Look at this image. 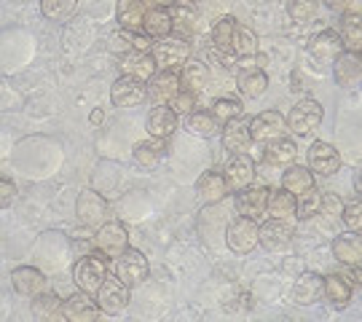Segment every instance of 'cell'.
Wrapping results in <instances>:
<instances>
[{"instance_id": "ba28073f", "label": "cell", "mask_w": 362, "mask_h": 322, "mask_svg": "<svg viewBox=\"0 0 362 322\" xmlns=\"http://www.w3.org/2000/svg\"><path fill=\"white\" fill-rule=\"evenodd\" d=\"M110 100L116 108H137L148 100V84L132 76L116 78V84L110 86Z\"/></svg>"}, {"instance_id": "f1b7e54d", "label": "cell", "mask_w": 362, "mask_h": 322, "mask_svg": "<svg viewBox=\"0 0 362 322\" xmlns=\"http://www.w3.org/2000/svg\"><path fill=\"white\" fill-rule=\"evenodd\" d=\"M132 156H134V161H137L140 167H148V169L158 167V164L164 161V156H167V140L151 137V140L134 145V154Z\"/></svg>"}, {"instance_id": "f6af8a7d", "label": "cell", "mask_w": 362, "mask_h": 322, "mask_svg": "<svg viewBox=\"0 0 362 322\" xmlns=\"http://www.w3.org/2000/svg\"><path fill=\"white\" fill-rule=\"evenodd\" d=\"M341 220L346 223V229L349 231H360L362 229V205L360 202H351L341 209Z\"/></svg>"}, {"instance_id": "d4e9b609", "label": "cell", "mask_w": 362, "mask_h": 322, "mask_svg": "<svg viewBox=\"0 0 362 322\" xmlns=\"http://www.w3.org/2000/svg\"><path fill=\"white\" fill-rule=\"evenodd\" d=\"M333 255L346 263V266H360L362 263V236L360 231L341 234L333 239Z\"/></svg>"}, {"instance_id": "7dc6e473", "label": "cell", "mask_w": 362, "mask_h": 322, "mask_svg": "<svg viewBox=\"0 0 362 322\" xmlns=\"http://www.w3.org/2000/svg\"><path fill=\"white\" fill-rule=\"evenodd\" d=\"M110 52L118 54V57L134 52V40H132L129 30H121V33H116V35H110Z\"/></svg>"}, {"instance_id": "6da1fadb", "label": "cell", "mask_w": 362, "mask_h": 322, "mask_svg": "<svg viewBox=\"0 0 362 322\" xmlns=\"http://www.w3.org/2000/svg\"><path fill=\"white\" fill-rule=\"evenodd\" d=\"M105 258H107L105 253H89V255L78 258L76 266H73V280H76L78 290L97 296V290L107 280V260Z\"/></svg>"}, {"instance_id": "4fadbf2b", "label": "cell", "mask_w": 362, "mask_h": 322, "mask_svg": "<svg viewBox=\"0 0 362 322\" xmlns=\"http://www.w3.org/2000/svg\"><path fill=\"white\" fill-rule=\"evenodd\" d=\"M180 91V76L175 70H161L158 76L148 81V100L153 105H172Z\"/></svg>"}, {"instance_id": "d6a6232c", "label": "cell", "mask_w": 362, "mask_h": 322, "mask_svg": "<svg viewBox=\"0 0 362 322\" xmlns=\"http://www.w3.org/2000/svg\"><path fill=\"white\" fill-rule=\"evenodd\" d=\"M185 129L194 134V137H202V140H212L220 134V124L218 118L207 113V110H194L188 121H185Z\"/></svg>"}, {"instance_id": "d6986e66", "label": "cell", "mask_w": 362, "mask_h": 322, "mask_svg": "<svg viewBox=\"0 0 362 322\" xmlns=\"http://www.w3.org/2000/svg\"><path fill=\"white\" fill-rule=\"evenodd\" d=\"M97 311L100 306L91 301L89 293H83V290H78L73 296L62 301V317L70 322H91L97 320Z\"/></svg>"}, {"instance_id": "277c9868", "label": "cell", "mask_w": 362, "mask_h": 322, "mask_svg": "<svg viewBox=\"0 0 362 322\" xmlns=\"http://www.w3.org/2000/svg\"><path fill=\"white\" fill-rule=\"evenodd\" d=\"M113 274H116L124 284L134 287V284H140V282H145V280H148L151 266H148V258H145V253L127 247L121 255L113 258Z\"/></svg>"}, {"instance_id": "484cf974", "label": "cell", "mask_w": 362, "mask_h": 322, "mask_svg": "<svg viewBox=\"0 0 362 322\" xmlns=\"http://www.w3.org/2000/svg\"><path fill=\"white\" fill-rule=\"evenodd\" d=\"M322 296L330 301L333 309H346L351 301V282L344 274H330L322 280Z\"/></svg>"}, {"instance_id": "4dcf8cb0", "label": "cell", "mask_w": 362, "mask_h": 322, "mask_svg": "<svg viewBox=\"0 0 362 322\" xmlns=\"http://www.w3.org/2000/svg\"><path fill=\"white\" fill-rule=\"evenodd\" d=\"M169 16H172V33H177V38H191V35H194L196 6L172 3V6H169Z\"/></svg>"}, {"instance_id": "8992f818", "label": "cell", "mask_w": 362, "mask_h": 322, "mask_svg": "<svg viewBox=\"0 0 362 322\" xmlns=\"http://www.w3.org/2000/svg\"><path fill=\"white\" fill-rule=\"evenodd\" d=\"M285 132H287V121L279 110H263V113H258V116L250 121V134H252V142H263V145H269V142L285 137Z\"/></svg>"}, {"instance_id": "f907efd6", "label": "cell", "mask_w": 362, "mask_h": 322, "mask_svg": "<svg viewBox=\"0 0 362 322\" xmlns=\"http://www.w3.org/2000/svg\"><path fill=\"white\" fill-rule=\"evenodd\" d=\"M16 199V185L8 178H0V207H11Z\"/></svg>"}, {"instance_id": "8d00e7d4", "label": "cell", "mask_w": 362, "mask_h": 322, "mask_svg": "<svg viewBox=\"0 0 362 322\" xmlns=\"http://www.w3.org/2000/svg\"><path fill=\"white\" fill-rule=\"evenodd\" d=\"M296 154H298L296 142L279 137V140L269 142L263 159H266V164H272V167H290V164L296 161Z\"/></svg>"}, {"instance_id": "4316f807", "label": "cell", "mask_w": 362, "mask_h": 322, "mask_svg": "<svg viewBox=\"0 0 362 322\" xmlns=\"http://www.w3.org/2000/svg\"><path fill=\"white\" fill-rule=\"evenodd\" d=\"M226 178L220 172H204L199 180H196V193L204 205H218L226 199Z\"/></svg>"}, {"instance_id": "836d02e7", "label": "cell", "mask_w": 362, "mask_h": 322, "mask_svg": "<svg viewBox=\"0 0 362 322\" xmlns=\"http://www.w3.org/2000/svg\"><path fill=\"white\" fill-rule=\"evenodd\" d=\"M143 33L151 35L153 40L172 35V16H169V8H148V11H145Z\"/></svg>"}, {"instance_id": "1f68e13d", "label": "cell", "mask_w": 362, "mask_h": 322, "mask_svg": "<svg viewBox=\"0 0 362 322\" xmlns=\"http://www.w3.org/2000/svg\"><path fill=\"white\" fill-rule=\"evenodd\" d=\"M266 212H269V218H276V220H290L296 218V196L290 191H272L269 193V202H266Z\"/></svg>"}, {"instance_id": "44dd1931", "label": "cell", "mask_w": 362, "mask_h": 322, "mask_svg": "<svg viewBox=\"0 0 362 322\" xmlns=\"http://www.w3.org/2000/svg\"><path fill=\"white\" fill-rule=\"evenodd\" d=\"M252 145V134H250V121L247 118H236L223 129V148L228 154H247Z\"/></svg>"}, {"instance_id": "5bb4252c", "label": "cell", "mask_w": 362, "mask_h": 322, "mask_svg": "<svg viewBox=\"0 0 362 322\" xmlns=\"http://www.w3.org/2000/svg\"><path fill=\"white\" fill-rule=\"evenodd\" d=\"M11 284L19 296L35 298V296H40V293H46L49 280H46V274L40 269H35V266H19V269L11 271Z\"/></svg>"}, {"instance_id": "ffe728a7", "label": "cell", "mask_w": 362, "mask_h": 322, "mask_svg": "<svg viewBox=\"0 0 362 322\" xmlns=\"http://www.w3.org/2000/svg\"><path fill=\"white\" fill-rule=\"evenodd\" d=\"M236 86H239V91L245 94L247 100H258L269 89V76L260 67H255V64L245 62L242 70H239V76H236Z\"/></svg>"}, {"instance_id": "9c48e42d", "label": "cell", "mask_w": 362, "mask_h": 322, "mask_svg": "<svg viewBox=\"0 0 362 322\" xmlns=\"http://www.w3.org/2000/svg\"><path fill=\"white\" fill-rule=\"evenodd\" d=\"M226 188L231 193H239L250 188L255 180V161L250 154H233V159L226 164Z\"/></svg>"}, {"instance_id": "7402d4cb", "label": "cell", "mask_w": 362, "mask_h": 322, "mask_svg": "<svg viewBox=\"0 0 362 322\" xmlns=\"http://www.w3.org/2000/svg\"><path fill=\"white\" fill-rule=\"evenodd\" d=\"M121 70H124V76H132V78H140V81H151L156 76V70H158V64H156L153 54L148 52H129L121 57Z\"/></svg>"}, {"instance_id": "603a6c76", "label": "cell", "mask_w": 362, "mask_h": 322, "mask_svg": "<svg viewBox=\"0 0 362 322\" xmlns=\"http://www.w3.org/2000/svg\"><path fill=\"white\" fill-rule=\"evenodd\" d=\"M322 298V277L314 271H303L293 284V301L300 306H311Z\"/></svg>"}, {"instance_id": "db71d44e", "label": "cell", "mask_w": 362, "mask_h": 322, "mask_svg": "<svg viewBox=\"0 0 362 322\" xmlns=\"http://www.w3.org/2000/svg\"><path fill=\"white\" fill-rule=\"evenodd\" d=\"M351 280H354V287H360L362 282V274H360V266H351V274H349Z\"/></svg>"}, {"instance_id": "11a10c76", "label": "cell", "mask_w": 362, "mask_h": 322, "mask_svg": "<svg viewBox=\"0 0 362 322\" xmlns=\"http://www.w3.org/2000/svg\"><path fill=\"white\" fill-rule=\"evenodd\" d=\"M91 121H94V124H97V121H103V113H100V110H94V113H91Z\"/></svg>"}, {"instance_id": "7c38bea8", "label": "cell", "mask_w": 362, "mask_h": 322, "mask_svg": "<svg viewBox=\"0 0 362 322\" xmlns=\"http://www.w3.org/2000/svg\"><path fill=\"white\" fill-rule=\"evenodd\" d=\"M94 245H97V250L105 253L107 258H118L129 247V234H127V229H124L118 220H110V223H103V226L97 229Z\"/></svg>"}, {"instance_id": "74e56055", "label": "cell", "mask_w": 362, "mask_h": 322, "mask_svg": "<svg viewBox=\"0 0 362 322\" xmlns=\"http://www.w3.org/2000/svg\"><path fill=\"white\" fill-rule=\"evenodd\" d=\"M228 49H231L239 59H245V57H258V35L250 30V27H242L236 25L231 35V43H228Z\"/></svg>"}, {"instance_id": "52a82bcc", "label": "cell", "mask_w": 362, "mask_h": 322, "mask_svg": "<svg viewBox=\"0 0 362 322\" xmlns=\"http://www.w3.org/2000/svg\"><path fill=\"white\" fill-rule=\"evenodd\" d=\"M105 215H107V202L100 191H86L78 193L76 199V218L86 226V229H94V226H103Z\"/></svg>"}, {"instance_id": "ee69618b", "label": "cell", "mask_w": 362, "mask_h": 322, "mask_svg": "<svg viewBox=\"0 0 362 322\" xmlns=\"http://www.w3.org/2000/svg\"><path fill=\"white\" fill-rule=\"evenodd\" d=\"M236 19L233 16H223V19H218L215 22V30H212V40H215V46H220V49H228V43H231V35L233 30H236Z\"/></svg>"}, {"instance_id": "2e32d148", "label": "cell", "mask_w": 362, "mask_h": 322, "mask_svg": "<svg viewBox=\"0 0 362 322\" xmlns=\"http://www.w3.org/2000/svg\"><path fill=\"white\" fill-rule=\"evenodd\" d=\"M309 167L311 172L330 178V175H336L338 169H341V154H338L330 142H311Z\"/></svg>"}, {"instance_id": "c3c4849f", "label": "cell", "mask_w": 362, "mask_h": 322, "mask_svg": "<svg viewBox=\"0 0 362 322\" xmlns=\"http://www.w3.org/2000/svg\"><path fill=\"white\" fill-rule=\"evenodd\" d=\"M341 209H344V202L338 199L336 193H322V207H320V215H327L330 220L341 218Z\"/></svg>"}, {"instance_id": "9f6ffc18", "label": "cell", "mask_w": 362, "mask_h": 322, "mask_svg": "<svg viewBox=\"0 0 362 322\" xmlns=\"http://www.w3.org/2000/svg\"><path fill=\"white\" fill-rule=\"evenodd\" d=\"M175 3H180V6H196L199 0H175Z\"/></svg>"}, {"instance_id": "e575fe53", "label": "cell", "mask_w": 362, "mask_h": 322, "mask_svg": "<svg viewBox=\"0 0 362 322\" xmlns=\"http://www.w3.org/2000/svg\"><path fill=\"white\" fill-rule=\"evenodd\" d=\"M282 188L290 191L293 196L309 191V188H314V172L306 167H298V164H290V167H285V175H282Z\"/></svg>"}, {"instance_id": "ab89813d", "label": "cell", "mask_w": 362, "mask_h": 322, "mask_svg": "<svg viewBox=\"0 0 362 322\" xmlns=\"http://www.w3.org/2000/svg\"><path fill=\"white\" fill-rule=\"evenodd\" d=\"M320 207H322V193L317 191V185H314V188L296 196V218L300 220L314 218V215H320Z\"/></svg>"}, {"instance_id": "3957f363", "label": "cell", "mask_w": 362, "mask_h": 322, "mask_svg": "<svg viewBox=\"0 0 362 322\" xmlns=\"http://www.w3.org/2000/svg\"><path fill=\"white\" fill-rule=\"evenodd\" d=\"M258 220L245 218V215L233 218L228 223V229H226V245H228V250L236 253V255L252 253L258 247Z\"/></svg>"}, {"instance_id": "681fc988", "label": "cell", "mask_w": 362, "mask_h": 322, "mask_svg": "<svg viewBox=\"0 0 362 322\" xmlns=\"http://www.w3.org/2000/svg\"><path fill=\"white\" fill-rule=\"evenodd\" d=\"M194 105H196V94L182 89L177 97H175V103H172V110L177 113V116H191L194 113Z\"/></svg>"}, {"instance_id": "cb8c5ba5", "label": "cell", "mask_w": 362, "mask_h": 322, "mask_svg": "<svg viewBox=\"0 0 362 322\" xmlns=\"http://www.w3.org/2000/svg\"><path fill=\"white\" fill-rule=\"evenodd\" d=\"M177 129V113L172 110V105H156L148 116V132L151 137H161V140H169Z\"/></svg>"}, {"instance_id": "f35d334b", "label": "cell", "mask_w": 362, "mask_h": 322, "mask_svg": "<svg viewBox=\"0 0 362 322\" xmlns=\"http://www.w3.org/2000/svg\"><path fill=\"white\" fill-rule=\"evenodd\" d=\"M40 11L52 22H67L78 11V0H40Z\"/></svg>"}, {"instance_id": "ac0fdd59", "label": "cell", "mask_w": 362, "mask_h": 322, "mask_svg": "<svg viewBox=\"0 0 362 322\" xmlns=\"http://www.w3.org/2000/svg\"><path fill=\"white\" fill-rule=\"evenodd\" d=\"M344 52H346V49H344V40H341V35L333 33V30H322V33H317V35L311 38V54H314L317 62H322V64L336 62Z\"/></svg>"}, {"instance_id": "f5cc1de1", "label": "cell", "mask_w": 362, "mask_h": 322, "mask_svg": "<svg viewBox=\"0 0 362 322\" xmlns=\"http://www.w3.org/2000/svg\"><path fill=\"white\" fill-rule=\"evenodd\" d=\"M148 8H169L175 0H143Z\"/></svg>"}, {"instance_id": "816d5d0a", "label": "cell", "mask_w": 362, "mask_h": 322, "mask_svg": "<svg viewBox=\"0 0 362 322\" xmlns=\"http://www.w3.org/2000/svg\"><path fill=\"white\" fill-rule=\"evenodd\" d=\"M327 3V8H333V11H357V0H325Z\"/></svg>"}, {"instance_id": "30bf717a", "label": "cell", "mask_w": 362, "mask_h": 322, "mask_svg": "<svg viewBox=\"0 0 362 322\" xmlns=\"http://www.w3.org/2000/svg\"><path fill=\"white\" fill-rule=\"evenodd\" d=\"M258 245L269 253H282L293 245V226L287 220L269 218L258 229Z\"/></svg>"}, {"instance_id": "e0dca14e", "label": "cell", "mask_w": 362, "mask_h": 322, "mask_svg": "<svg viewBox=\"0 0 362 322\" xmlns=\"http://www.w3.org/2000/svg\"><path fill=\"white\" fill-rule=\"evenodd\" d=\"M333 76H336L338 86H344V89L357 86L362 78V54L346 49V52L333 62Z\"/></svg>"}, {"instance_id": "bcb514c9", "label": "cell", "mask_w": 362, "mask_h": 322, "mask_svg": "<svg viewBox=\"0 0 362 322\" xmlns=\"http://www.w3.org/2000/svg\"><path fill=\"white\" fill-rule=\"evenodd\" d=\"M209 59H212V62H218L226 73L239 64V57H236L231 49H220V46H212V49H209Z\"/></svg>"}, {"instance_id": "7bdbcfd3", "label": "cell", "mask_w": 362, "mask_h": 322, "mask_svg": "<svg viewBox=\"0 0 362 322\" xmlns=\"http://www.w3.org/2000/svg\"><path fill=\"white\" fill-rule=\"evenodd\" d=\"M320 11V0H287V13L293 22H311Z\"/></svg>"}, {"instance_id": "b9f144b4", "label": "cell", "mask_w": 362, "mask_h": 322, "mask_svg": "<svg viewBox=\"0 0 362 322\" xmlns=\"http://www.w3.org/2000/svg\"><path fill=\"white\" fill-rule=\"evenodd\" d=\"M33 311L43 320H54L57 314L62 317V301L54 293H40V296L33 298Z\"/></svg>"}, {"instance_id": "5b68a950", "label": "cell", "mask_w": 362, "mask_h": 322, "mask_svg": "<svg viewBox=\"0 0 362 322\" xmlns=\"http://www.w3.org/2000/svg\"><path fill=\"white\" fill-rule=\"evenodd\" d=\"M322 118H325V110L317 100H300V103L290 110V116H287L285 121H287V129H290L293 134L306 137V134L320 129Z\"/></svg>"}, {"instance_id": "83f0119b", "label": "cell", "mask_w": 362, "mask_h": 322, "mask_svg": "<svg viewBox=\"0 0 362 322\" xmlns=\"http://www.w3.org/2000/svg\"><path fill=\"white\" fill-rule=\"evenodd\" d=\"M145 11H148V6L143 0H118V25H121V30L143 33Z\"/></svg>"}, {"instance_id": "60d3db41", "label": "cell", "mask_w": 362, "mask_h": 322, "mask_svg": "<svg viewBox=\"0 0 362 322\" xmlns=\"http://www.w3.org/2000/svg\"><path fill=\"white\" fill-rule=\"evenodd\" d=\"M209 113L218 118L220 127H226V124H231V121H236V118H242L245 108H242V103H239V100L220 97V100H215V103H212V110H209Z\"/></svg>"}, {"instance_id": "f546056e", "label": "cell", "mask_w": 362, "mask_h": 322, "mask_svg": "<svg viewBox=\"0 0 362 322\" xmlns=\"http://www.w3.org/2000/svg\"><path fill=\"white\" fill-rule=\"evenodd\" d=\"M180 84L185 86V91H191V94L204 91L207 89V84H209V67L202 62V59H188V62L182 64Z\"/></svg>"}, {"instance_id": "d590c367", "label": "cell", "mask_w": 362, "mask_h": 322, "mask_svg": "<svg viewBox=\"0 0 362 322\" xmlns=\"http://www.w3.org/2000/svg\"><path fill=\"white\" fill-rule=\"evenodd\" d=\"M341 40H344V49L349 52H360L362 46V19L360 11H346L341 19Z\"/></svg>"}, {"instance_id": "7a4b0ae2", "label": "cell", "mask_w": 362, "mask_h": 322, "mask_svg": "<svg viewBox=\"0 0 362 322\" xmlns=\"http://www.w3.org/2000/svg\"><path fill=\"white\" fill-rule=\"evenodd\" d=\"M151 54H153L156 64L161 70H177V67H182V64L191 59V43H188V38L167 35V38L156 40Z\"/></svg>"}, {"instance_id": "8fae6325", "label": "cell", "mask_w": 362, "mask_h": 322, "mask_svg": "<svg viewBox=\"0 0 362 322\" xmlns=\"http://www.w3.org/2000/svg\"><path fill=\"white\" fill-rule=\"evenodd\" d=\"M127 304H129V284L121 282L116 274L107 277L103 282V287L97 290V306H100V311H105V314H118V311L127 309Z\"/></svg>"}, {"instance_id": "9a60e30c", "label": "cell", "mask_w": 362, "mask_h": 322, "mask_svg": "<svg viewBox=\"0 0 362 322\" xmlns=\"http://www.w3.org/2000/svg\"><path fill=\"white\" fill-rule=\"evenodd\" d=\"M269 193L272 188H266V185H250L245 191L236 193V212L239 215H245V218H252L258 220L260 215H266V202H269Z\"/></svg>"}]
</instances>
